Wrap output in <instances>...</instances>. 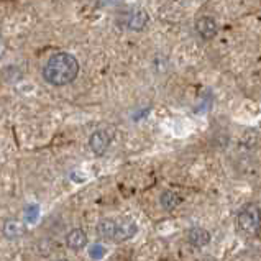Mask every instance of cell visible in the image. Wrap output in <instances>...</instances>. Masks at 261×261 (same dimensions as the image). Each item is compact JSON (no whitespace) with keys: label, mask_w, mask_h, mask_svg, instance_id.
I'll return each instance as SVG.
<instances>
[{"label":"cell","mask_w":261,"mask_h":261,"mask_svg":"<svg viewBox=\"0 0 261 261\" xmlns=\"http://www.w3.org/2000/svg\"><path fill=\"white\" fill-rule=\"evenodd\" d=\"M66 243H68V247L71 250L79 251V250H83L87 245V235H86L84 230L74 228V230H71V232L68 233V237H66Z\"/></svg>","instance_id":"cell-7"},{"label":"cell","mask_w":261,"mask_h":261,"mask_svg":"<svg viewBox=\"0 0 261 261\" xmlns=\"http://www.w3.org/2000/svg\"><path fill=\"white\" fill-rule=\"evenodd\" d=\"M196 32L200 35V38L202 40L211 41L215 38L219 28H217V23H215V20L212 17H200L196 21Z\"/></svg>","instance_id":"cell-4"},{"label":"cell","mask_w":261,"mask_h":261,"mask_svg":"<svg viewBox=\"0 0 261 261\" xmlns=\"http://www.w3.org/2000/svg\"><path fill=\"white\" fill-rule=\"evenodd\" d=\"M137 232H138V227L135 225V222H132V220H120V222H117L114 242L123 243V242L130 240V238L135 237Z\"/></svg>","instance_id":"cell-5"},{"label":"cell","mask_w":261,"mask_h":261,"mask_svg":"<svg viewBox=\"0 0 261 261\" xmlns=\"http://www.w3.org/2000/svg\"><path fill=\"white\" fill-rule=\"evenodd\" d=\"M148 21H150V17H148V13L145 10H135L132 13V17L128 20V28L133 30V32H141L146 25H148Z\"/></svg>","instance_id":"cell-9"},{"label":"cell","mask_w":261,"mask_h":261,"mask_svg":"<svg viewBox=\"0 0 261 261\" xmlns=\"http://www.w3.org/2000/svg\"><path fill=\"white\" fill-rule=\"evenodd\" d=\"M181 197L177 196L176 192H173V191H165L161 194V197H160V202H161V205H163V208L165 211H168V212H171V211H174V208L181 204Z\"/></svg>","instance_id":"cell-11"},{"label":"cell","mask_w":261,"mask_h":261,"mask_svg":"<svg viewBox=\"0 0 261 261\" xmlns=\"http://www.w3.org/2000/svg\"><path fill=\"white\" fill-rule=\"evenodd\" d=\"M115 228H117V222L112 219H103L99 222L97 225V235L100 238H106V240H114L115 235Z\"/></svg>","instance_id":"cell-10"},{"label":"cell","mask_w":261,"mask_h":261,"mask_svg":"<svg viewBox=\"0 0 261 261\" xmlns=\"http://www.w3.org/2000/svg\"><path fill=\"white\" fill-rule=\"evenodd\" d=\"M238 228L245 233H256L261 227V208L256 204H247L240 208L237 217Z\"/></svg>","instance_id":"cell-2"},{"label":"cell","mask_w":261,"mask_h":261,"mask_svg":"<svg viewBox=\"0 0 261 261\" xmlns=\"http://www.w3.org/2000/svg\"><path fill=\"white\" fill-rule=\"evenodd\" d=\"M79 63L77 59L69 53H58L53 55L46 66L43 68V77L51 86H66L71 84L79 74Z\"/></svg>","instance_id":"cell-1"},{"label":"cell","mask_w":261,"mask_h":261,"mask_svg":"<svg viewBox=\"0 0 261 261\" xmlns=\"http://www.w3.org/2000/svg\"><path fill=\"white\" fill-rule=\"evenodd\" d=\"M23 233H25V227H23V223H21V222L15 220V219L5 220V223H4V237L7 238V240H17V238H20Z\"/></svg>","instance_id":"cell-8"},{"label":"cell","mask_w":261,"mask_h":261,"mask_svg":"<svg viewBox=\"0 0 261 261\" xmlns=\"http://www.w3.org/2000/svg\"><path fill=\"white\" fill-rule=\"evenodd\" d=\"M188 242L194 248H204L211 243V233L202 227H194L188 233Z\"/></svg>","instance_id":"cell-6"},{"label":"cell","mask_w":261,"mask_h":261,"mask_svg":"<svg viewBox=\"0 0 261 261\" xmlns=\"http://www.w3.org/2000/svg\"><path fill=\"white\" fill-rule=\"evenodd\" d=\"M110 146V135L103 130H97L94 132L91 138H89V148L92 150V153H95L97 156L103 154Z\"/></svg>","instance_id":"cell-3"}]
</instances>
